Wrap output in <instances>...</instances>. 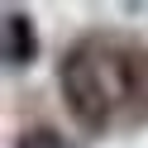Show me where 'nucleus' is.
<instances>
[{"instance_id": "3", "label": "nucleus", "mask_w": 148, "mask_h": 148, "mask_svg": "<svg viewBox=\"0 0 148 148\" xmlns=\"http://www.w3.org/2000/svg\"><path fill=\"white\" fill-rule=\"evenodd\" d=\"M19 148H62V138H58V134H48V129H34V134H24V138H19Z\"/></svg>"}, {"instance_id": "2", "label": "nucleus", "mask_w": 148, "mask_h": 148, "mask_svg": "<svg viewBox=\"0 0 148 148\" xmlns=\"http://www.w3.org/2000/svg\"><path fill=\"white\" fill-rule=\"evenodd\" d=\"M34 58V34H29V19L19 10H5V62L10 67H24Z\"/></svg>"}, {"instance_id": "1", "label": "nucleus", "mask_w": 148, "mask_h": 148, "mask_svg": "<svg viewBox=\"0 0 148 148\" xmlns=\"http://www.w3.org/2000/svg\"><path fill=\"white\" fill-rule=\"evenodd\" d=\"M62 91H67L72 115L86 129H100L115 100H124L129 91V67L124 58L105 48H77L67 62H62Z\"/></svg>"}]
</instances>
